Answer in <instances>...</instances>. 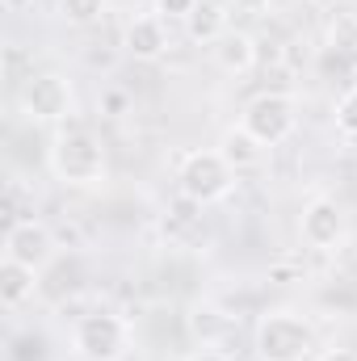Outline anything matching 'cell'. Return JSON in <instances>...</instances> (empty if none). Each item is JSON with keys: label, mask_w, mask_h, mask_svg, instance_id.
<instances>
[{"label": "cell", "mask_w": 357, "mask_h": 361, "mask_svg": "<svg viewBox=\"0 0 357 361\" xmlns=\"http://www.w3.org/2000/svg\"><path fill=\"white\" fill-rule=\"evenodd\" d=\"M328 47L337 55H349L357 63V13H337L328 25Z\"/></svg>", "instance_id": "14"}, {"label": "cell", "mask_w": 357, "mask_h": 361, "mask_svg": "<svg viewBox=\"0 0 357 361\" xmlns=\"http://www.w3.org/2000/svg\"><path fill=\"white\" fill-rule=\"evenodd\" d=\"M240 13H248V17H261V13H269L273 8V0H231Z\"/></svg>", "instance_id": "18"}, {"label": "cell", "mask_w": 357, "mask_h": 361, "mask_svg": "<svg viewBox=\"0 0 357 361\" xmlns=\"http://www.w3.org/2000/svg\"><path fill=\"white\" fill-rule=\"evenodd\" d=\"M193 8H198V0H156V13L160 17H181L185 21Z\"/></svg>", "instance_id": "17"}, {"label": "cell", "mask_w": 357, "mask_h": 361, "mask_svg": "<svg viewBox=\"0 0 357 361\" xmlns=\"http://www.w3.org/2000/svg\"><path fill=\"white\" fill-rule=\"evenodd\" d=\"M47 164L63 185H97L105 177V147L89 126L72 122V126H59V135L51 139Z\"/></svg>", "instance_id": "1"}, {"label": "cell", "mask_w": 357, "mask_h": 361, "mask_svg": "<svg viewBox=\"0 0 357 361\" xmlns=\"http://www.w3.org/2000/svg\"><path fill=\"white\" fill-rule=\"evenodd\" d=\"M38 273L25 269V265H17V261H0V302H4V311H17V307H25L30 298H34V290H38V281H34Z\"/></svg>", "instance_id": "12"}, {"label": "cell", "mask_w": 357, "mask_h": 361, "mask_svg": "<svg viewBox=\"0 0 357 361\" xmlns=\"http://www.w3.org/2000/svg\"><path fill=\"white\" fill-rule=\"evenodd\" d=\"M253 353L257 361H307L315 353V328L298 311H265L253 332Z\"/></svg>", "instance_id": "2"}, {"label": "cell", "mask_w": 357, "mask_h": 361, "mask_svg": "<svg viewBox=\"0 0 357 361\" xmlns=\"http://www.w3.org/2000/svg\"><path fill=\"white\" fill-rule=\"evenodd\" d=\"M227 30H231V21H227V8L219 0H198V8L185 17V34L202 47H214Z\"/></svg>", "instance_id": "11"}, {"label": "cell", "mask_w": 357, "mask_h": 361, "mask_svg": "<svg viewBox=\"0 0 357 361\" xmlns=\"http://www.w3.org/2000/svg\"><path fill=\"white\" fill-rule=\"evenodd\" d=\"M17 105L30 122H63L72 114V85L55 72H30L17 89Z\"/></svg>", "instance_id": "6"}, {"label": "cell", "mask_w": 357, "mask_h": 361, "mask_svg": "<svg viewBox=\"0 0 357 361\" xmlns=\"http://www.w3.org/2000/svg\"><path fill=\"white\" fill-rule=\"evenodd\" d=\"M337 130L345 139H357V89H349L337 101Z\"/></svg>", "instance_id": "16"}, {"label": "cell", "mask_w": 357, "mask_h": 361, "mask_svg": "<svg viewBox=\"0 0 357 361\" xmlns=\"http://www.w3.org/2000/svg\"><path fill=\"white\" fill-rule=\"evenodd\" d=\"M219 152H223V160H227L236 173H248V169H257V164H261V156H265V143H261V139H253L244 126H231V130L223 135Z\"/></svg>", "instance_id": "13"}, {"label": "cell", "mask_w": 357, "mask_h": 361, "mask_svg": "<svg viewBox=\"0 0 357 361\" xmlns=\"http://www.w3.org/2000/svg\"><path fill=\"white\" fill-rule=\"evenodd\" d=\"M210 55H214L219 72H227V76H248V72L257 68V59H261V47H257L253 34H244V30H227V34L210 47Z\"/></svg>", "instance_id": "10"}, {"label": "cell", "mask_w": 357, "mask_h": 361, "mask_svg": "<svg viewBox=\"0 0 357 361\" xmlns=\"http://www.w3.org/2000/svg\"><path fill=\"white\" fill-rule=\"evenodd\" d=\"M269 277H273V281H294V277H298V269L282 261V265H273V269H269Z\"/></svg>", "instance_id": "19"}, {"label": "cell", "mask_w": 357, "mask_h": 361, "mask_svg": "<svg viewBox=\"0 0 357 361\" xmlns=\"http://www.w3.org/2000/svg\"><path fill=\"white\" fill-rule=\"evenodd\" d=\"M240 126L253 135V139H261L265 147H277V143H286L290 135H294V126H298V114H294V97L290 92H261V97H253L248 105H244V114H240Z\"/></svg>", "instance_id": "4"}, {"label": "cell", "mask_w": 357, "mask_h": 361, "mask_svg": "<svg viewBox=\"0 0 357 361\" xmlns=\"http://www.w3.org/2000/svg\"><path fill=\"white\" fill-rule=\"evenodd\" d=\"M177 185H181V197L198 202V206H214L231 193L236 185V169L223 160V152H189L177 169Z\"/></svg>", "instance_id": "3"}, {"label": "cell", "mask_w": 357, "mask_h": 361, "mask_svg": "<svg viewBox=\"0 0 357 361\" xmlns=\"http://www.w3.org/2000/svg\"><path fill=\"white\" fill-rule=\"evenodd\" d=\"M72 345L85 361H118L126 353V319L114 311H89L76 319Z\"/></svg>", "instance_id": "5"}, {"label": "cell", "mask_w": 357, "mask_h": 361, "mask_svg": "<svg viewBox=\"0 0 357 361\" xmlns=\"http://www.w3.org/2000/svg\"><path fill=\"white\" fill-rule=\"evenodd\" d=\"M298 235H303V244L315 248V252L341 248V240H345V210H341V202H337V197H311V202L303 206Z\"/></svg>", "instance_id": "8"}, {"label": "cell", "mask_w": 357, "mask_h": 361, "mask_svg": "<svg viewBox=\"0 0 357 361\" xmlns=\"http://www.w3.org/2000/svg\"><path fill=\"white\" fill-rule=\"evenodd\" d=\"M55 248H59L55 231L42 219H17L4 231V257L17 261V265H25V269H34V273H42L55 261Z\"/></svg>", "instance_id": "7"}, {"label": "cell", "mask_w": 357, "mask_h": 361, "mask_svg": "<svg viewBox=\"0 0 357 361\" xmlns=\"http://www.w3.org/2000/svg\"><path fill=\"white\" fill-rule=\"evenodd\" d=\"M320 361H357V353H353V349H328Z\"/></svg>", "instance_id": "21"}, {"label": "cell", "mask_w": 357, "mask_h": 361, "mask_svg": "<svg viewBox=\"0 0 357 361\" xmlns=\"http://www.w3.org/2000/svg\"><path fill=\"white\" fill-rule=\"evenodd\" d=\"M307 4H320V0H307Z\"/></svg>", "instance_id": "24"}, {"label": "cell", "mask_w": 357, "mask_h": 361, "mask_svg": "<svg viewBox=\"0 0 357 361\" xmlns=\"http://www.w3.org/2000/svg\"><path fill=\"white\" fill-rule=\"evenodd\" d=\"M105 8H109V0H59V17L68 25H80V30L97 25L105 17Z\"/></svg>", "instance_id": "15"}, {"label": "cell", "mask_w": 357, "mask_h": 361, "mask_svg": "<svg viewBox=\"0 0 357 361\" xmlns=\"http://www.w3.org/2000/svg\"><path fill=\"white\" fill-rule=\"evenodd\" d=\"M189 361H231V357H227V353H219V349H198Z\"/></svg>", "instance_id": "20"}, {"label": "cell", "mask_w": 357, "mask_h": 361, "mask_svg": "<svg viewBox=\"0 0 357 361\" xmlns=\"http://www.w3.org/2000/svg\"><path fill=\"white\" fill-rule=\"evenodd\" d=\"M126 55L139 59V63H156L169 55V25L160 13H143V17H131L126 21V38H122Z\"/></svg>", "instance_id": "9"}, {"label": "cell", "mask_w": 357, "mask_h": 361, "mask_svg": "<svg viewBox=\"0 0 357 361\" xmlns=\"http://www.w3.org/2000/svg\"><path fill=\"white\" fill-rule=\"evenodd\" d=\"M30 4H34V0H4V8H8V13H25Z\"/></svg>", "instance_id": "22"}, {"label": "cell", "mask_w": 357, "mask_h": 361, "mask_svg": "<svg viewBox=\"0 0 357 361\" xmlns=\"http://www.w3.org/2000/svg\"><path fill=\"white\" fill-rule=\"evenodd\" d=\"M353 89H357V63H353Z\"/></svg>", "instance_id": "23"}]
</instances>
